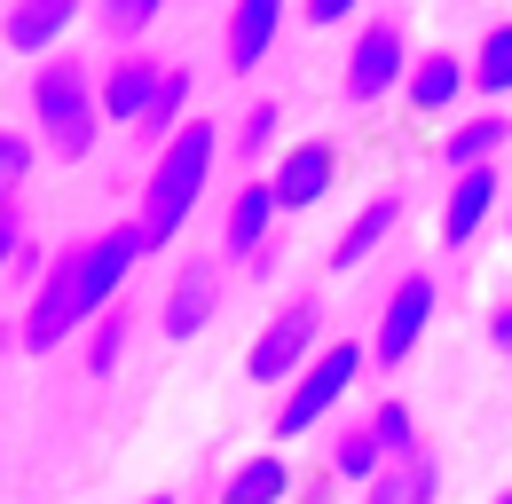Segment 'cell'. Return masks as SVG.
Wrapping results in <instances>:
<instances>
[{
    "label": "cell",
    "mask_w": 512,
    "mask_h": 504,
    "mask_svg": "<svg viewBox=\"0 0 512 504\" xmlns=\"http://www.w3.org/2000/svg\"><path fill=\"white\" fill-rule=\"evenodd\" d=\"M142 252H150L142 245V221H127V229H103L95 245L48 260V276H40V292H32V315H24V347L48 355V347H64L79 323H95V315L119 300V284L134 276Z\"/></svg>",
    "instance_id": "6da1fadb"
},
{
    "label": "cell",
    "mask_w": 512,
    "mask_h": 504,
    "mask_svg": "<svg viewBox=\"0 0 512 504\" xmlns=\"http://www.w3.org/2000/svg\"><path fill=\"white\" fill-rule=\"evenodd\" d=\"M213 158H221V134L205 119H182V134L174 142H158V158H150V174H142V245H174L182 237V221L197 213V189H205V174H213Z\"/></svg>",
    "instance_id": "7a4b0ae2"
},
{
    "label": "cell",
    "mask_w": 512,
    "mask_h": 504,
    "mask_svg": "<svg viewBox=\"0 0 512 504\" xmlns=\"http://www.w3.org/2000/svg\"><path fill=\"white\" fill-rule=\"evenodd\" d=\"M32 119L48 134V150H56L64 166H79V158L103 142V79L79 56H48L40 79H32Z\"/></svg>",
    "instance_id": "3957f363"
},
{
    "label": "cell",
    "mask_w": 512,
    "mask_h": 504,
    "mask_svg": "<svg viewBox=\"0 0 512 504\" xmlns=\"http://www.w3.org/2000/svg\"><path fill=\"white\" fill-rule=\"evenodd\" d=\"M363 363H371V347H355V339H331L316 363L292 378V394H284V410H276V441L316 434L323 410H339V402H347V386L363 378Z\"/></svg>",
    "instance_id": "277c9868"
},
{
    "label": "cell",
    "mask_w": 512,
    "mask_h": 504,
    "mask_svg": "<svg viewBox=\"0 0 512 504\" xmlns=\"http://www.w3.org/2000/svg\"><path fill=\"white\" fill-rule=\"evenodd\" d=\"M316 339H323V315L308 308V300L276 308V315H268V331L245 347V378H260V386H284V378H300V371H308V355H316Z\"/></svg>",
    "instance_id": "5b68a950"
},
{
    "label": "cell",
    "mask_w": 512,
    "mask_h": 504,
    "mask_svg": "<svg viewBox=\"0 0 512 504\" xmlns=\"http://www.w3.org/2000/svg\"><path fill=\"white\" fill-rule=\"evenodd\" d=\"M410 79V40L394 24H363L355 48H347V71H339V95L347 103H386V87Z\"/></svg>",
    "instance_id": "8992f818"
},
{
    "label": "cell",
    "mask_w": 512,
    "mask_h": 504,
    "mask_svg": "<svg viewBox=\"0 0 512 504\" xmlns=\"http://www.w3.org/2000/svg\"><path fill=\"white\" fill-rule=\"evenodd\" d=\"M426 323H434V276L418 268V276H402L394 284V300H386V315H379V331H371V363H402L418 339H426Z\"/></svg>",
    "instance_id": "52a82bcc"
},
{
    "label": "cell",
    "mask_w": 512,
    "mask_h": 504,
    "mask_svg": "<svg viewBox=\"0 0 512 504\" xmlns=\"http://www.w3.org/2000/svg\"><path fill=\"white\" fill-rule=\"evenodd\" d=\"M284 8L292 0H237L229 8V40H221V71H237V79H253L260 63H268V48H276V32H284Z\"/></svg>",
    "instance_id": "ba28073f"
},
{
    "label": "cell",
    "mask_w": 512,
    "mask_h": 504,
    "mask_svg": "<svg viewBox=\"0 0 512 504\" xmlns=\"http://www.w3.org/2000/svg\"><path fill=\"white\" fill-rule=\"evenodd\" d=\"M276 197H284V213H308V205H323L331 197V182H339V150L331 142H292L284 158H276Z\"/></svg>",
    "instance_id": "9c48e42d"
},
{
    "label": "cell",
    "mask_w": 512,
    "mask_h": 504,
    "mask_svg": "<svg viewBox=\"0 0 512 504\" xmlns=\"http://www.w3.org/2000/svg\"><path fill=\"white\" fill-rule=\"evenodd\" d=\"M213 308H221V268H213V260H190V268L166 284L158 331H166V339H197V331L213 323Z\"/></svg>",
    "instance_id": "30bf717a"
},
{
    "label": "cell",
    "mask_w": 512,
    "mask_h": 504,
    "mask_svg": "<svg viewBox=\"0 0 512 504\" xmlns=\"http://www.w3.org/2000/svg\"><path fill=\"white\" fill-rule=\"evenodd\" d=\"M158 87H166V63L158 56H119L103 71V126H142L150 103H158Z\"/></svg>",
    "instance_id": "8fae6325"
},
{
    "label": "cell",
    "mask_w": 512,
    "mask_h": 504,
    "mask_svg": "<svg viewBox=\"0 0 512 504\" xmlns=\"http://www.w3.org/2000/svg\"><path fill=\"white\" fill-rule=\"evenodd\" d=\"M276 213H284V197H276V182H245L237 197H229V221H221V252L229 260H260L268 252V229H276Z\"/></svg>",
    "instance_id": "7c38bea8"
},
{
    "label": "cell",
    "mask_w": 512,
    "mask_h": 504,
    "mask_svg": "<svg viewBox=\"0 0 512 504\" xmlns=\"http://www.w3.org/2000/svg\"><path fill=\"white\" fill-rule=\"evenodd\" d=\"M489 213H497V166H465V174H449V205H442V245H473Z\"/></svg>",
    "instance_id": "4fadbf2b"
},
{
    "label": "cell",
    "mask_w": 512,
    "mask_h": 504,
    "mask_svg": "<svg viewBox=\"0 0 512 504\" xmlns=\"http://www.w3.org/2000/svg\"><path fill=\"white\" fill-rule=\"evenodd\" d=\"M434 497H442V465H434L426 449L386 457L379 473L363 481V504H434Z\"/></svg>",
    "instance_id": "5bb4252c"
},
{
    "label": "cell",
    "mask_w": 512,
    "mask_h": 504,
    "mask_svg": "<svg viewBox=\"0 0 512 504\" xmlns=\"http://www.w3.org/2000/svg\"><path fill=\"white\" fill-rule=\"evenodd\" d=\"M473 87V63L434 48V56H410V79H402V95H410V111H426V119H442L449 103Z\"/></svg>",
    "instance_id": "9a60e30c"
},
{
    "label": "cell",
    "mask_w": 512,
    "mask_h": 504,
    "mask_svg": "<svg viewBox=\"0 0 512 504\" xmlns=\"http://www.w3.org/2000/svg\"><path fill=\"white\" fill-rule=\"evenodd\" d=\"M71 16H79V0H16L8 24H0V40H8L16 56H48L71 32Z\"/></svg>",
    "instance_id": "2e32d148"
},
{
    "label": "cell",
    "mask_w": 512,
    "mask_h": 504,
    "mask_svg": "<svg viewBox=\"0 0 512 504\" xmlns=\"http://www.w3.org/2000/svg\"><path fill=\"white\" fill-rule=\"evenodd\" d=\"M394 229H402V197L386 189V197H371V205H363V213L347 221V237L331 245V268H339V276H355V268H363V260H371L386 237H394Z\"/></svg>",
    "instance_id": "e0dca14e"
},
{
    "label": "cell",
    "mask_w": 512,
    "mask_h": 504,
    "mask_svg": "<svg viewBox=\"0 0 512 504\" xmlns=\"http://www.w3.org/2000/svg\"><path fill=\"white\" fill-rule=\"evenodd\" d=\"M505 142H512V119L481 111V119H465V126H449V134H442V166H449V174H465V166H497Z\"/></svg>",
    "instance_id": "ac0fdd59"
},
{
    "label": "cell",
    "mask_w": 512,
    "mask_h": 504,
    "mask_svg": "<svg viewBox=\"0 0 512 504\" xmlns=\"http://www.w3.org/2000/svg\"><path fill=\"white\" fill-rule=\"evenodd\" d=\"M284 497H292V465H284L276 449L245 457V465L221 481V504H284Z\"/></svg>",
    "instance_id": "d6986e66"
},
{
    "label": "cell",
    "mask_w": 512,
    "mask_h": 504,
    "mask_svg": "<svg viewBox=\"0 0 512 504\" xmlns=\"http://www.w3.org/2000/svg\"><path fill=\"white\" fill-rule=\"evenodd\" d=\"M127 339H134V315L103 308L95 323H87V378H111L119 363H127Z\"/></svg>",
    "instance_id": "ffe728a7"
},
{
    "label": "cell",
    "mask_w": 512,
    "mask_h": 504,
    "mask_svg": "<svg viewBox=\"0 0 512 504\" xmlns=\"http://www.w3.org/2000/svg\"><path fill=\"white\" fill-rule=\"evenodd\" d=\"M182 111H190V71H166V87H158L150 119L134 126V134H142V142L158 150V142H174V134H182Z\"/></svg>",
    "instance_id": "44dd1931"
},
{
    "label": "cell",
    "mask_w": 512,
    "mask_h": 504,
    "mask_svg": "<svg viewBox=\"0 0 512 504\" xmlns=\"http://www.w3.org/2000/svg\"><path fill=\"white\" fill-rule=\"evenodd\" d=\"M379 465H386V449H379V434H371V426H347V434L331 441V473H339V481H355V489H363Z\"/></svg>",
    "instance_id": "7402d4cb"
},
{
    "label": "cell",
    "mask_w": 512,
    "mask_h": 504,
    "mask_svg": "<svg viewBox=\"0 0 512 504\" xmlns=\"http://www.w3.org/2000/svg\"><path fill=\"white\" fill-rule=\"evenodd\" d=\"M473 87H481V95H512V24H497V32L481 40V56H473Z\"/></svg>",
    "instance_id": "603a6c76"
},
{
    "label": "cell",
    "mask_w": 512,
    "mask_h": 504,
    "mask_svg": "<svg viewBox=\"0 0 512 504\" xmlns=\"http://www.w3.org/2000/svg\"><path fill=\"white\" fill-rule=\"evenodd\" d=\"M158 8H166V0H95V16H103L111 40H142V32L158 24Z\"/></svg>",
    "instance_id": "cb8c5ba5"
},
{
    "label": "cell",
    "mask_w": 512,
    "mask_h": 504,
    "mask_svg": "<svg viewBox=\"0 0 512 504\" xmlns=\"http://www.w3.org/2000/svg\"><path fill=\"white\" fill-rule=\"evenodd\" d=\"M371 434H379L386 457H402V449H418V418H410V402H379L371 418H363Z\"/></svg>",
    "instance_id": "d4e9b609"
},
{
    "label": "cell",
    "mask_w": 512,
    "mask_h": 504,
    "mask_svg": "<svg viewBox=\"0 0 512 504\" xmlns=\"http://www.w3.org/2000/svg\"><path fill=\"white\" fill-rule=\"evenodd\" d=\"M276 103H253V111H245V119H237V150H245V158H260V150H268V142H276Z\"/></svg>",
    "instance_id": "484cf974"
},
{
    "label": "cell",
    "mask_w": 512,
    "mask_h": 504,
    "mask_svg": "<svg viewBox=\"0 0 512 504\" xmlns=\"http://www.w3.org/2000/svg\"><path fill=\"white\" fill-rule=\"evenodd\" d=\"M24 174H32V142L24 134H0V197H16Z\"/></svg>",
    "instance_id": "4316f807"
},
{
    "label": "cell",
    "mask_w": 512,
    "mask_h": 504,
    "mask_svg": "<svg viewBox=\"0 0 512 504\" xmlns=\"http://www.w3.org/2000/svg\"><path fill=\"white\" fill-rule=\"evenodd\" d=\"M24 252V221H16V197H0V268H16Z\"/></svg>",
    "instance_id": "83f0119b"
},
{
    "label": "cell",
    "mask_w": 512,
    "mask_h": 504,
    "mask_svg": "<svg viewBox=\"0 0 512 504\" xmlns=\"http://www.w3.org/2000/svg\"><path fill=\"white\" fill-rule=\"evenodd\" d=\"M355 8H363V0H300V16H308V24H347V16H355Z\"/></svg>",
    "instance_id": "f1b7e54d"
},
{
    "label": "cell",
    "mask_w": 512,
    "mask_h": 504,
    "mask_svg": "<svg viewBox=\"0 0 512 504\" xmlns=\"http://www.w3.org/2000/svg\"><path fill=\"white\" fill-rule=\"evenodd\" d=\"M489 347H497V355H512V300L489 315Z\"/></svg>",
    "instance_id": "f546056e"
},
{
    "label": "cell",
    "mask_w": 512,
    "mask_h": 504,
    "mask_svg": "<svg viewBox=\"0 0 512 504\" xmlns=\"http://www.w3.org/2000/svg\"><path fill=\"white\" fill-rule=\"evenodd\" d=\"M489 504H512V489H497V497H489Z\"/></svg>",
    "instance_id": "4dcf8cb0"
},
{
    "label": "cell",
    "mask_w": 512,
    "mask_h": 504,
    "mask_svg": "<svg viewBox=\"0 0 512 504\" xmlns=\"http://www.w3.org/2000/svg\"><path fill=\"white\" fill-rule=\"evenodd\" d=\"M150 504H174V497H150Z\"/></svg>",
    "instance_id": "1f68e13d"
}]
</instances>
